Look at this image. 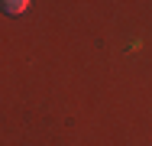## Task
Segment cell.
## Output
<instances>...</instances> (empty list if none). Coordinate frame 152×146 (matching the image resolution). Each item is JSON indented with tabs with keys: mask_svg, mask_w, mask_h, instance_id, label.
I'll use <instances>...</instances> for the list:
<instances>
[{
	"mask_svg": "<svg viewBox=\"0 0 152 146\" xmlns=\"http://www.w3.org/2000/svg\"><path fill=\"white\" fill-rule=\"evenodd\" d=\"M29 3H32V0H0V7H3L10 16H20V13H26V10H29Z\"/></svg>",
	"mask_w": 152,
	"mask_h": 146,
	"instance_id": "1",
	"label": "cell"
}]
</instances>
